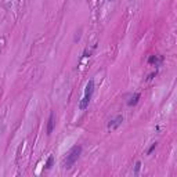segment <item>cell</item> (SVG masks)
<instances>
[{
	"label": "cell",
	"mask_w": 177,
	"mask_h": 177,
	"mask_svg": "<svg viewBox=\"0 0 177 177\" xmlns=\"http://www.w3.org/2000/svg\"><path fill=\"white\" fill-rule=\"evenodd\" d=\"M138 100H140V93H134L131 96V98L127 101V105H129V107H134L138 102Z\"/></svg>",
	"instance_id": "obj_5"
},
{
	"label": "cell",
	"mask_w": 177,
	"mask_h": 177,
	"mask_svg": "<svg viewBox=\"0 0 177 177\" xmlns=\"http://www.w3.org/2000/svg\"><path fill=\"white\" fill-rule=\"evenodd\" d=\"M56 116H54V112L51 111L50 112V116H48V123H47V134L50 136V134L53 133L54 130V125H56V119H54Z\"/></svg>",
	"instance_id": "obj_4"
},
{
	"label": "cell",
	"mask_w": 177,
	"mask_h": 177,
	"mask_svg": "<svg viewBox=\"0 0 177 177\" xmlns=\"http://www.w3.org/2000/svg\"><path fill=\"white\" fill-rule=\"evenodd\" d=\"M90 54H91V51H84V56L83 57H90Z\"/></svg>",
	"instance_id": "obj_10"
},
{
	"label": "cell",
	"mask_w": 177,
	"mask_h": 177,
	"mask_svg": "<svg viewBox=\"0 0 177 177\" xmlns=\"http://www.w3.org/2000/svg\"><path fill=\"white\" fill-rule=\"evenodd\" d=\"M122 122H123V116H122V115H119V116H116L115 119H112V120L108 123V129H109V130L116 129V127L122 123Z\"/></svg>",
	"instance_id": "obj_3"
},
{
	"label": "cell",
	"mask_w": 177,
	"mask_h": 177,
	"mask_svg": "<svg viewBox=\"0 0 177 177\" xmlns=\"http://www.w3.org/2000/svg\"><path fill=\"white\" fill-rule=\"evenodd\" d=\"M156 145H158V143H152V144H151V147H149V148H148V151H147V154H148V155H149L151 152L156 148Z\"/></svg>",
	"instance_id": "obj_9"
},
{
	"label": "cell",
	"mask_w": 177,
	"mask_h": 177,
	"mask_svg": "<svg viewBox=\"0 0 177 177\" xmlns=\"http://www.w3.org/2000/svg\"><path fill=\"white\" fill-rule=\"evenodd\" d=\"M53 163H54V158H53V155H50V156L47 158V162H46V165H44V169H46V170H50L51 166H53Z\"/></svg>",
	"instance_id": "obj_6"
},
{
	"label": "cell",
	"mask_w": 177,
	"mask_h": 177,
	"mask_svg": "<svg viewBox=\"0 0 177 177\" xmlns=\"http://www.w3.org/2000/svg\"><path fill=\"white\" fill-rule=\"evenodd\" d=\"M140 169H141V162L137 161V162H136V166H134V170H133V174H134V176H137L138 172H140Z\"/></svg>",
	"instance_id": "obj_7"
},
{
	"label": "cell",
	"mask_w": 177,
	"mask_h": 177,
	"mask_svg": "<svg viewBox=\"0 0 177 177\" xmlns=\"http://www.w3.org/2000/svg\"><path fill=\"white\" fill-rule=\"evenodd\" d=\"M93 93H94V80L90 79V80L87 82V84H86V90H84L83 98L80 100V102H79V109L84 111V109L89 107V102L91 100V97H93Z\"/></svg>",
	"instance_id": "obj_2"
},
{
	"label": "cell",
	"mask_w": 177,
	"mask_h": 177,
	"mask_svg": "<svg viewBox=\"0 0 177 177\" xmlns=\"http://www.w3.org/2000/svg\"><path fill=\"white\" fill-rule=\"evenodd\" d=\"M161 60H162V57H156V56H152V57H149L148 62H149V64H158V61H161Z\"/></svg>",
	"instance_id": "obj_8"
},
{
	"label": "cell",
	"mask_w": 177,
	"mask_h": 177,
	"mask_svg": "<svg viewBox=\"0 0 177 177\" xmlns=\"http://www.w3.org/2000/svg\"><path fill=\"white\" fill-rule=\"evenodd\" d=\"M80 154H82V147L80 145H74V147L69 149L68 155L65 156V159L62 161V167L64 169H71L75 165V162L79 159Z\"/></svg>",
	"instance_id": "obj_1"
}]
</instances>
